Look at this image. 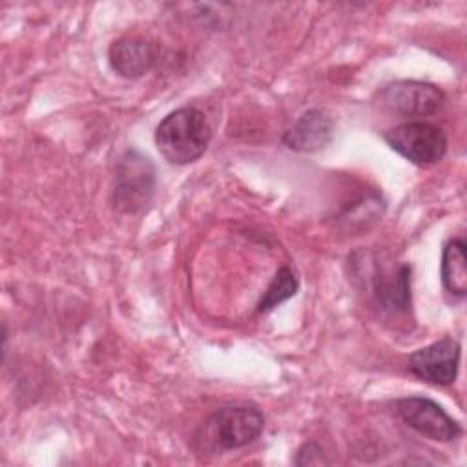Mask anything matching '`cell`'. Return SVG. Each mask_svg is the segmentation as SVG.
I'll return each mask as SVG.
<instances>
[{
  "label": "cell",
  "mask_w": 467,
  "mask_h": 467,
  "mask_svg": "<svg viewBox=\"0 0 467 467\" xmlns=\"http://www.w3.org/2000/svg\"><path fill=\"white\" fill-rule=\"evenodd\" d=\"M212 140V128L206 115L193 108L182 106L168 113L155 128V146L159 153L175 166L195 162Z\"/></svg>",
  "instance_id": "cell-1"
},
{
  "label": "cell",
  "mask_w": 467,
  "mask_h": 467,
  "mask_svg": "<svg viewBox=\"0 0 467 467\" xmlns=\"http://www.w3.org/2000/svg\"><path fill=\"white\" fill-rule=\"evenodd\" d=\"M155 192V168L151 161L139 150H126L119 159L111 204L117 212L137 213L150 204Z\"/></svg>",
  "instance_id": "cell-2"
},
{
  "label": "cell",
  "mask_w": 467,
  "mask_h": 467,
  "mask_svg": "<svg viewBox=\"0 0 467 467\" xmlns=\"http://www.w3.org/2000/svg\"><path fill=\"white\" fill-rule=\"evenodd\" d=\"M383 139L396 153L416 166H432L447 153L445 131L423 120L401 122L387 130Z\"/></svg>",
  "instance_id": "cell-3"
},
{
  "label": "cell",
  "mask_w": 467,
  "mask_h": 467,
  "mask_svg": "<svg viewBox=\"0 0 467 467\" xmlns=\"http://www.w3.org/2000/svg\"><path fill=\"white\" fill-rule=\"evenodd\" d=\"M265 429V416L252 405H226L213 410L204 431L208 440L223 449L232 451L255 441Z\"/></svg>",
  "instance_id": "cell-4"
},
{
  "label": "cell",
  "mask_w": 467,
  "mask_h": 467,
  "mask_svg": "<svg viewBox=\"0 0 467 467\" xmlns=\"http://www.w3.org/2000/svg\"><path fill=\"white\" fill-rule=\"evenodd\" d=\"M376 100L383 109L400 117H427L441 108L445 95L431 82L396 80L383 86Z\"/></svg>",
  "instance_id": "cell-5"
},
{
  "label": "cell",
  "mask_w": 467,
  "mask_h": 467,
  "mask_svg": "<svg viewBox=\"0 0 467 467\" xmlns=\"http://www.w3.org/2000/svg\"><path fill=\"white\" fill-rule=\"evenodd\" d=\"M400 418L421 436L434 441H452L462 436V425L441 405L423 396L401 398L396 403Z\"/></svg>",
  "instance_id": "cell-6"
},
{
  "label": "cell",
  "mask_w": 467,
  "mask_h": 467,
  "mask_svg": "<svg viewBox=\"0 0 467 467\" xmlns=\"http://www.w3.org/2000/svg\"><path fill=\"white\" fill-rule=\"evenodd\" d=\"M462 347L454 337H441L409 356V370L432 385H451L458 376Z\"/></svg>",
  "instance_id": "cell-7"
},
{
  "label": "cell",
  "mask_w": 467,
  "mask_h": 467,
  "mask_svg": "<svg viewBox=\"0 0 467 467\" xmlns=\"http://www.w3.org/2000/svg\"><path fill=\"white\" fill-rule=\"evenodd\" d=\"M108 60L117 75L139 78L157 64L159 47L140 36H122L109 46Z\"/></svg>",
  "instance_id": "cell-8"
},
{
  "label": "cell",
  "mask_w": 467,
  "mask_h": 467,
  "mask_svg": "<svg viewBox=\"0 0 467 467\" xmlns=\"http://www.w3.org/2000/svg\"><path fill=\"white\" fill-rule=\"evenodd\" d=\"M334 137V120L323 109L305 111L281 137L283 146L292 151L310 153L330 144Z\"/></svg>",
  "instance_id": "cell-9"
},
{
  "label": "cell",
  "mask_w": 467,
  "mask_h": 467,
  "mask_svg": "<svg viewBox=\"0 0 467 467\" xmlns=\"http://www.w3.org/2000/svg\"><path fill=\"white\" fill-rule=\"evenodd\" d=\"M410 265H400L389 277L379 279L374 288L376 303L387 312H407L410 306Z\"/></svg>",
  "instance_id": "cell-10"
},
{
  "label": "cell",
  "mask_w": 467,
  "mask_h": 467,
  "mask_svg": "<svg viewBox=\"0 0 467 467\" xmlns=\"http://www.w3.org/2000/svg\"><path fill=\"white\" fill-rule=\"evenodd\" d=\"M440 270L443 288L454 297H463L467 294V259L462 237H454L443 246Z\"/></svg>",
  "instance_id": "cell-11"
},
{
  "label": "cell",
  "mask_w": 467,
  "mask_h": 467,
  "mask_svg": "<svg viewBox=\"0 0 467 467\" xmlns=\"http://www.w3.org/2000/svg\"><path fill=\"white\" fill-rule=\"evenodd\" d=\"M299 288V281H297V275L296 272L290 268V266H281L272 283L268 285V288L265 290L263 297L259 299L257 303V312L259 314H266L270 312L272 308H275L277 305H281L283 301L290 299L296 296Z\"/></svg>",
  "instance_id": "cell-12"
}]
</instances>
